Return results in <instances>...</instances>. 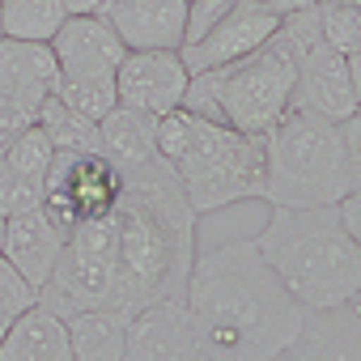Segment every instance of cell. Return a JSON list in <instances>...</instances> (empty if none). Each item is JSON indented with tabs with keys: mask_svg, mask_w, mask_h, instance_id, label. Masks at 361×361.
I'll return each mask as SVG.
<instances>
[{
	"mask_svg": "<svg viewBox=\"0 0 361 361\" xmlns=\"http://www.w3.org/2000/svg\"><path fill=\"white\" fill-rule=\"evenodd\" d=\"M183 310L209 361H276L306 319L302 302L276 281L255 238L196 251Z\"/></svg>",
	"mask_w": 361,
	"mask_h": 361,
	"instance_id": "1",
	"label": "cell"
},
{
	"mask_svg": "<svg viewBox=\"0 0 361 361\" xmlns=\"http://www.w3.org/2000/svg\"><path fill=\"white\" fill-rule=\"evenodd\" d=\"M115 285L111 306L140 314L153 302H183L196 264V209L166 157H153L123 174L115 204Z\"/></svg>",
	"mask_w": 361,
	"mask_h": 361,
	"instance_id": "2",
	"label": "cell"
},
{
	"mask_svg": "<svg viewBox=\"0 0 361 361\" xmlns=\"http://www.w3.org/2000/svg\"><path fill=\"white\" fill-rule=\"evenodd\" d=\"M319 5V0H314ZM310 9L289 13L276 35L268 43H259L251 56L230 60L221 68L196 73L188 81L183 106L200 119L226 123L234 132H251V136H268L272 123L289 111L293 102V85H298V64L302 51L319 39V18Z\"/></svg>",
	"mask_w": 361,
	"mask_h": 361,
	"instance_id": "3",
	"label": "cell"
},
{
	"mask_svg": "<svg viewBox=\"0 0 361 361\" xmlns=\"http://www.w3.org/2000/svg\"><path fill=\"white\" fill-rule=\"evenodd\" d=\"M153 140L157 157L174 166L196 217L238 200H264L268 136L234 132L226 123L192 115L188 106H174L153 119Z\"/></svg>",
	"mask_w": 361,
	"mask_h": 361,
	"instance_id": "4",
	"label": "cell"
},
{
	"mask_svg": "<svg viewBox=\"0 0 361 361\" xmlns=\"http://www.w3.org/2000/svg\"><path fill=\"white\" fill-rule=\"evenodd\" d=\"M259 255L302 310L336 306L361 293V247L340 221V209H272L255 234Z\"/></svg>",
	"mask_w": 361,
	"mask_h": 361,
	"instance_id": "5",
	"label": "cell"
},
{
	"mask_svg": "<svg viewBox=\"0 0 361 361\" xmlns=\"http://www.w3.org/2000/svg\"><path fill=\"white\" fill-rule=\"evenodd\" d=\"M353 196L348 157L340 123L289 106L268 132V170H264V204L272 209H331Z\"/></svg>",
	"mask_w": 361,
	"mask_h": 361,
	"instance_id": "6",
	"label": "cell"
},
{
	"mask_svg": "<svg viewBox=\"0 0 361 361\" xmlns=\"http://www.w3.org/2000/svg\"><path fill=\"white\" fill-rule=\"evenodd\" d=\"M111 285H115V217L106 213L98 221H81L68 230L51 281L39 289V302L60 319L98 306L106 310Z\"/></svg>",
	"mask_w": 361,
	"mask_h": 361,
	"instance_id": "7",
	"label": "cell"
},
{
	"mask_svg": "<svg viewBox=\"0 0 361 361\" xmlns=\"http://www.w3.org/2000/svg\"><path fill=\"white\" fill-rule=\"evenodd\" d=\"M119 192H123V174L102 153H56L43 183V209L68 234L81 221H98L115 213Z\"/></svg>",
	"mask_w": 361,
	"mask_h": 361,
	"instance_id": "8",
	"label": "cell"
},
{
	"mask_svg": "<svg viewBox=\"0 0 361 361\" xmlns=\"http://www.w3.org/2000/svg\"><path fill=\"white\" fill-rule=\"evenodd\" d=\"M285 18L272 13L264 0H230V9L196 39L188 43L183 51H178V60H183V68L196 77V73H209V68H221L230 60H243L251 56L259 43H268L276 35Z\"/></svg>",
	"mask_w": 361,
	"mask_h": 361,
	"instance_id": "9",
	"label": "cell"
},
{
	"mask_svg": "<svg viewBox=\"0 0 361 361\" xmlns=\"http://www.w3.org/2000/svg\"><path fill=\"white\" fill-rule=\"evenodd\" d=\"M192 73L183 68L178 51H128L115 68V98L128 111H140L149 119L183 106Z\"/></svg>",
	"mask_w": 361,
	"mask_h": 361,
	"instance_id": "10",
	"label": "cell"
},
{
	"mask_svg": "<svg viewBox=\"0 0 361 361\" xmlns=\"http://www.w3.org/2000/svg\"><path fill=\"white\" fill-rule=\"evenodd\" d=\"M102 18L128 51H178L188 35V0H106Z\"/></svg>",
	"mask_w": 361,
	"mask_h": 361,
	"instance_id": "11",
	"label": "cell"
},
{
	"mask_svg": "<svg viewBox=\"0 0 361 361\" xmlns=\"http://www.w3.org/2000/svg\"><path fill=\"white\" fill-rule=\"evenodd\" d=\"M276 361H361V293L306 310L298 336Z\"/></svg>",
	"mask_w": 361,
	"mask_h": 361,
	"instance_id": "12",
	"label": "cell"
},
{
	"mask_svg": "<svg viewBox=\"0 0 361 361\" xmlns=\"http://www.w3.org/2000/svg\"><path fill=\"white\" fill-rule=\"evenodd\" d=\"M51 51L60 77H115L119 60L128 56L102 13H68L64 26L51 35Z\"/></svg>",
	"mask_w": 361,
	"mask_h": 361,
	"instance_id": "13",
	"label": "cell"
},
{
	"mask_svg": "<svg viewBox=\"0 0 361 361\" xmlns=\"http://www.w3.org/2000/svg\"><path fill=\"white\" fill-rule=\"evenodd\" d=\"M289 106H306L331 123H344L348 115H357V94H353V81H348V56L331 51L323 39H314L306 51H302V64H298V85H293V102Z\"/></svg>",
	"mask_w": 361,
	"mask_h": 361,
	"instance_id": "14",
	"label": "cell"
},
{
	"mask_svg": "<svg viewBox=\"0 0 361 361\" xmlns=\"http://www.w3.org/2000/svg\"><path fill=\"white\" fill-rule=\"evenodd\" d=\"M119 361H209L192 336L183 302H153L128 319V348Z\"/></svg>",
	"mask_w": 361,
	"mask_h": 361,
	"instance_id": "15",
	"label": "cell"
},
{
	"mask_svg": "<svg viewBox=\"0 0 361 361\" xmlns=\"http://www.w3.org/2000/svg\"><path fill=\"white\" fill-rule=\"evenodd\" d=\"M60 64L51 43H26V39H0V98L39 115V106L56 94Z\"/></svg>",
	"mask_w": 361,
	"mask_h": 361,
	"instance_id": "16",
	"label": "cell"
},
{
	"mask_svg": "<svg viewBox=\"0 0 361 361\" xmlns=\"http://www.w3.org/2000/svg\"><path fill=\"white\" fill-rule=\"evenodd\" d=\"M64 230L51 221L47 209H30V213H18L5 221V255L35 289H43L56 272V259L64 251Z\"/></svg>",
	"mask_w": 361,
	"mask_h": 361,
	"instance_id": "17",
	"label": "cell"
},
{
	"mask_svg": "<svg viewBox=\"0 0 361 361\" xmlns=\"http://www.w3.org/2000/svg\"><path fill=\"white\" fill-rule=\"evenodd\" d=\"M0 361H73L68 323L43 302H35L30 310L13 314L5 340H0Z\"/></svg>",
	"mask_w": 361,
	"mask_h": 361,
	"instance_id": "18",
	"label": "cell"
},
{
	"mask_svg": "<svg viewBox=\"0 0 361 361\" xmlns=\"http://www.w3.org/2000/svg\"><path fill=\"white\" fill-rule=\"evenodd\" d=\"M98 140H102V157L128 174L145 161L157 157V140H153V119L140 115V111H128V106H115L111 115L98 119Z\"/></svg>",
	"mask_w": 361,
	"mask_h": 361,
	"instance_id": "19",
	"label": "cell"
},
{
	"mask_svg": "<svg viewBox=\"0 0 361 361\" xmlns=\"http://www.w3.org/2000/svg\"><path fill=\"white\" fill-rule=\"evenodd\" d=\"M64 323L73 361H119L128 348V314L119 310H77Z\"/></svg>",
	"mask_w": 361,
	"mask_h": 361,
	"instance_id": "20",
	"label": "cell"
},
{
	"mask_svg": "<svg viewBox=\"0 0 361 361\" xmlns=\"http://www.w3.org/2000/svg\"><path fill=\"white\" fill-rule=\"evenodd\" d=\"M35 123L47 132L51 149L56 153H102V140H98V119L81 115L77 106H68L64 98H47L35 115Z\"/></svg>",
	"mask_w": 361,
	"mask_h": 361,
	"instance_id": "21",
	"label": "cell"
},
{
	"mask_svg": "<svg viewBox=\"0 0 361 361\" xmlns=\"http://www.w3.org/2000/svg\"><path fill=\"white\" fill-rule=\"evenodd\" d=\"M64 18H68L64 0H0V35L5 39L51 43Z\"/></svg>",
	"mask_w": 361,
	"mask_h": 361,
	"instance_id": "22",
	"label": "cell"
},
{
	"mask_svg": "<svg viewBox=\"0 0 361 361\" xmlns=\"http://www.w3.org/2000/svg\"><path fill=\"white\" fill-rule=\"evenodd\" d=\"M314 18H319V39L331 51H340V56L361 51V9L344 5V0H319Z\"/></svg>",
	"mask_w": 361,
	"mask_h": 361,
	"instance_id": "23",
	"label": "cell"
},
{
	"mask_svg": "<svg viewBox=\"0 0 361 361\" xmlns=\"http://www.w3.org/2000/svg\"><path fill=\"white\" fill-rule=\"evenodd\" d=\"M51 157H56V149H51V140H47V132L39 128V123H30L5 153H0V161H5L9 170H18V174H30V178H43L47 183V170H51Z\"/></svg>",
	"mask_w": 361,
	"mask_h": 361,
	"instance_id": "24",
	"label": "cell"
},
{
	"mask_svg": "<svg viewBox=\"0 0 361 361\" xmlns=\"http://www.w3.org/2000/svg\"><path fill=\"white\" fill-rule=\"evenodd\" d=\"M30 209H43V178L18 174L0 161V213L18 217V213H30Z\"/></svg>",
	"mask_w": 361,
	"mask_h": 361,
	"instance_id": "25",
	"label": "cell"
},
{
	"mask_svg": "<svg viewBox=\"0 0 361 361\" xmlns=\"http://www.w3.org/2000/svg\"><path fill=\"white\" fill-rule=\"evenodd\" d=\"M39 302V289L5 259V255H0V314H22V310H30Z\"/></svg>",
	"mask_w": 361,
	"mask_h": 361,
	"instance_id": "26",
	"label": "cell"
},
{
	"mask_svg": "<svg viewBox=\"0 0 361 361\" xmlns=\"http://www.w3.org/2000/svg\"><path fill=\"white\" fill-rule=\"evenodd\" d=\"M340 132H344V157H348V183H353V192L361 196V111L348 115V119L340 123Z\"/></svg>",
	"mask_w": 361,
	"mask_h": 361,
	"instance_id": "27",
	"label": "cell"
},
{
	"mask_svg": "<svg viewBox=\"0 0 361 361\" xmlns=\"http://www.w3.org/2000/svg\"><path fill=\"white\" fill-rule=\"evenodd\" d=\"M35 123V115L30 111H22V106H13V102H5V98H0V153H5L26 128Z\"/></svg>",
	"mask_w": 361,
	"mask_h": 361,
	"instance_id": "28",
	"label": "cell"
},
{
	"mask_svg": "<svg viewBox=\"0 0 361 361\" xmlns=\"http://www.w3.org/2000/svg\"><path fill=\"white\" fill-rule=\"evenodd\" d=\"M336 209H340V221H344V230H348V234H353V243L361 247V196L353 192V196H344Z\"/></svg>",
	"mask_w": 361,
	"mask_h": 361,
	"instance_id": "29",
	"label": "cell"
},
{
	"mask_svg": "<svg viewBox=\"0 0 361 361\" xmlns=\"http://www.w3.org/2000/svg\"><path fill=\"white\" fill-rule=\"evenodd\" d=\"M348 81H353V94H357V106H361V51L348 56Z\"/></svg>",
	"mask_w": 361,
	"mask_h": 361,
	"instance_id": "30",
	"label": "cell"
},
{
	"mask_svg": "<svg viewBox=\"0 0 361 361\" xmlns=\"http://www.w3.org/2000/svg\"><path fill=\"white\" fill-rule=\"evenodd\" d=\"M106 0H64V9L68 13H102Z\"/></svg>",
	"mask_w": 361,
	"mask_h": 361,
	"instance_id": "31",
	"label": "cell"
},
{
	"mask_svg": "<svg viewBox=\"0 0 361 361\" xmlns=\"http://www.w3.org/2000/svg\"><path fill=\"white\" fill-rule=\"evenodd\" d=\"M9 323H13L9 314H0V340H5V331H9Z\"/></svg>",
	"mask_w": 361,
	"mask_h": 361,
	"instance_id": "32",
	"label": "cell"
},
{
	"mask_svg": "<svg viewBox=\"0 0 361 361\" xmlns=\"http://www.w3.org/2000/svg\"><path fill=\"white\" fill-rule=\"evenodd\" d=\"M5 221H9V217L0 213V251H5Z\"/></svg>",
	"mask_w": 361,
	"mask_h": 361,
	"instance_id": "33",
	"label": "cell"
},
{
	"mask_svg": "<svg viewBox=\"0 0 361 361\" xmlns=\"http://www.w3.org/2000/svg\"><path fill=\"white\" fill-rule=\"evenodd\" d=\"M344 5H353V9H361V0H344Z\"/></svg>",
	"mask_w": 361,
	"mask_h": 361,
	"instance_id": "34",
	"label": "cell"
},
{
	"mask_svg": "<svg viewBox=\"0 0 361 361\" xmlns=\"http://www.w3.org/2000/svg\"><path fill=\"white\" fill-rule=\"evenodd\" d=\"M0 39H5V35H0Z\"/></svg>",
	"mask_w": 361,
	"mask_h": 361,
	"instance_id": "35",
	"label": "cell"
}]
</instances>
